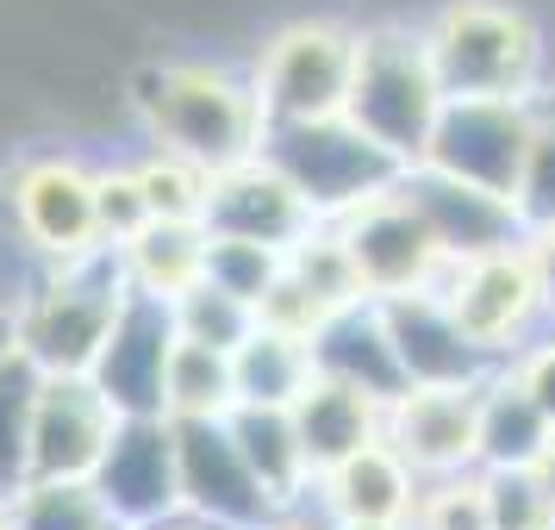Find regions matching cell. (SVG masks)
<instances>
[{"label":"cell","instance_id":"d6a6232c","mask_svg":"<svg viewBox=\"0 0 555 530\" xmlns=\"http://www.w3.org/2000/svg\"><path fill=\"white\" fill-rule=\"evenodd\" d=\"M281 262H287V250H275V244L206 231V281H212V287H225V294H237V300L256 306V294L281 275Z\"/></svg>","mask_w":555,"mask_h":530},{"label":"cell","instance_id":"f1b7e54d","mask_svg":"<svg viewBox=\"0 0 555 530\" xmlns=\"http://www.w3.org/2000/svg\"><path fill=\"white\" fill-rule=\"evenodd\" d=\"M131 176H138V194L151 206V219H201L206 212L212 169H201L194 156L169 151V144H144L131 156Z\"/></svg>","mask_w":555,"mask_h":530},{"label":"cell","instance_id":"7bdbcfd3","mask_svg":"<svg viewBox=\"0 0 555 530\" xmlns=\"http://www.w3.org/2000/svg\"><path fill=\"white\" fill-rule=\"evenodd\" d=\"M13 356H20V325H13V300L0 294V369H7Z\"/></svg>","mask_w":555,"mask_h":530},{"label":"cell","instance_id":"60d3db41","mask_svg":"<svg viewBox=\"0 0 555 530\" xmlns=\"http://www.w3.org/2000/svg\"><path fill=\"white\" fill-rule=\"evenodd\" d=\"M525 475L537 480V487L550 493V505H555V430H550V437H543V450H537V455H530V462H525Z\"/></svg>","mask_w":555,"mask_h":530},{"label":"cell","instance_id":"4fadbf2b","mask_svg":"<svg viewBox=\"0 0 555 530\" xmlns=\"http://www.w3.org/2000/svg\"><path fill=\"white\" fill-rule=\"evenodd\" d=\"M176 425V480H181V512H201L225 530L262 525L275 500L262 493L250 462L237 455L225 418H169Z\"/></svg>","mask_w":555,"mask_h":530},{"label":"cell","instance_id":"d6986e66","mask_svg":"<svg viewBox=\"0 0 555 530\" xmlns=\"http://www.w3.org/2000/svg\"><path fill=\"white\" fill-rule=\"evenodd\" d=\"M380 325H387V344L400 356L405 387H437V380H480L493 362L455 331L450 306L437 300V287H412V294H393V300H375Z\"/></svg>","mask_w":555,"mask_h":530},{"label":"cell","instance_id":"ee69618b","mask_svg":"<svg viewBox=\"0 0 555 530\" xmlns=\"http://www.w3.org/2000/svg\"><path fill=\"white\" fill-rule=\"evenodd\" d=\"M0 530H20V518H13V500L0 493Z\"/></svg>","mask_w":555,"mask_h":530},{"label":"cell","instance_id":"9c48e42d","mask_svg":"<svg viewBox=\"0 0 555 530\" xmlns=\"http://www.w3.org/2000/svg\"><path fill=\"white\" fill-rule=\"evenodd\" d=\"M331 225L344 231L369 300H393V294H412V287H437L443 269H450V256L430 237L425 212L405 201L400 176L387 181V188H375L369 201H356L350 212H337Z\"/></svg>","mask_w":555,"mask_h":530},{"label":"cell","instance_id":"d590c367","mask_svg":"<svg viewBox=\"0 0 555 530\" xmlns=\"http://www.w3.org/2000/svg\"><path fill=\"white\" fill-rule=\"evenodd\" d=\"M94 219H101V244H126L131 231L151 219V206L138 194V176L131 163H94Z\"/></svg>","mask_w":555,"mask_h":530},{"label":"cell","instance_id":"cb8c5ba5","mask_svg":"<svg viewBox=\"0 0 555 530\" xmlns=\"http://www.w3.org/2000/svg\"><path fill=\"white\" fill-rule=\"evenodd\" d=\"M550 430L555 425L512 380V369H487L480 375V468H525L530 455L543 450Z\"/></svg>","mask_w":555,"mask_h":530},{"label":"cell","instance_id":"3957f363","mask_svg":"<svg viewBox=\"0 0 555 530\" xmlns=\"http://www.w3.org/2000/svg\"><path fill=\"white\" fill-rule=\"evenodd\" d=\"M126 306V275L113 250H88L69 262H31V275L13 294L20 356L38 375H88L106 331Z\"/></svg>","mask_w":555,"mask_h":530},{"label":"cell","instance_id":"5bb4252c","mask_svg":"<svg viewBox=\"0 0 555 530\" xmlns=\"http://www.w3.org/2000/svg\"><path fill=\"white\" fill-rule=\"evenodd\" d=\"M94 487L101 500L113 505V518L126 530L151 525L163 512L181 505V480H176V425L163 412H126L113 425V443H106L101 468H94Z\"/></svg>","mask_w":555,"mask_h":530},{"label":"cell","instance_id":"277c9868","mask_svg":"<svg viewBox=\"0 0 555 530\" xmlns=\"http://www.w3.org/2000/svg\"><path fill=\"white\" fill-rule=\"evenodd\" d=\"M418 31L450 94H537L550 81V38L530 0H437Z\"/></svg>","mask_w":555,"mask_h":530},{"label":"cell","instance_id":"836d02e7","mask_svg":"<svg viewBox=\"0 0 555 530\" xmlns=\"http://www.w3.org/2000/svg\"><path fill=\"white\" fill-rule=\"evenodd\" d=\"M31 387L38 369L26 356H13L0 369V493H13L26 480V418H31Z\"/></svg>","mask_w":555,"mask_h":530},{"label":"cell","instance_id":"52a82bcc","mask_svg":"<svg viewBox=\"0 0 555 530\" xmlns=\"http://www.w3.org/2000/svg\"><path fill=\"white\" fill-rule=\"evenodd\" d=\"M262 156L300 188L306 206H312L319 219L350 212L356 201H369L375 188H387V181L405 169V163H393V156L380 151L375 138H362L344 113H325V119H281V126L262 131Z\"/></svg>","mask_w":555,"mask_h":530},{"label":"cell","instance_id":"484cf974","mask_svg":"<svg viewBox=\"0 0 555 530\" xmlns=\"http://www.w3.org/2000/svg\"><path fill=\"white\" fill-rule=\"evenodd\" d=\"M231 405H237L231 350L176 337L169 369H163V418H225Z\"/></svg>","mask_w":555,"mask_h":530},{"label":"cell","instance_id":"f546056e","mask_svg":"<svg viewBox=\"0 0 555 530\" xmlns=\"http://www.w3.org/2000/svg\"><path fill=\"white\" fill-rule=\"evenodd\" d=\"M512 206H518L525 231L555 225V81H543L530 94V144H525L518 188H512Z\"/></svg>","mask_w":555,"mask_h":530},{"label":"cell","instance_id":"9a60e30c","mask_svg":"<svg viewBox=\"0 0 555 530\" xmlns=\"http://www.w3.org/2000/svg\"><path fill=\"white\" fill-rule=\"evenodd\" d=\"M201 225L219 231V237H256V244H275V250H287L294 237H306V231L319 225V212L306 206V194L281 176L269 156L250 151L244 163L212 169Z\"/></svg>","mask_w":555,"mask_h":530},{"label":"cell","instance_id":"8fae6325","mask_svg":"<svg viewBox=\"0 0 555 530\" xmlns=\"http://www.w3.org/2000/svg\"><path fill=\"white\" fill-rule=\"evenodd\" d=\"M119 418L126 412L94 387V375H38L26 418V480H88Z\"/></svg>","mask_w":555,"mask_h":530},{"label":"cell","instance_id":"e575fe53","mask_svg":"<svg viewBox=\"0 0 555 530\" xmlns=\"http://www.w3.org/2000/svg\"><path fill=\"white\" fill-rule=\"evenodd\" d=\"M487 512H493V530H555L550 493L525 468H487Z\"/></svg>","mask_w":555,"mask_h":530},{"label":"cell","instance_id":"83f0119b","mask_svg":"<svg viewBox=\"0 0 555 530\" xmlns=\"http://www.w3.org/2000/svg\"><path fill=\"white\" fill-rule=\"evenodd\" d=\"M7 500L20 530H126L94 480H20Z\"/></svg>","mask_w":555,"mask_h":530},{"label":"cell","instance_id":"f6af8a7d","mask_svg":"<svg viewBox=\"0 0 555 530\" xmlns=\"http://www.w3.org/2000/svg\"><path fill=\"white\" fill-rule=\"evenodd\" d=\"M337 530H405V525H337Z\"/></svg>","mask_w":555,"mask_h":530},{"label":"cell","instance_id":"44dd1931","mask_svg":"<svg viewBox=\"0 0 555 530\" xmlns=\"http://www.w3.org/2000/svg\"><path fill=\"white\" fill-rule=\"evenodd\" d=\"M113 262L131 294L169 306L206 275V225L201 219H144L126 244H113Z\"/></svg>","mask_w":555,"mask_h":530},{"label":"cell","instance_id":"7402d4cb","mask_svg":"<svg viewBox=\"0 0 555 530\" xmlns=\"http://www.w3.org/2000/svg\"><path fill=\"white\" fill-rule=\"evenodd\" d=\"M312 362H319V375L356 380V387L375 393V400L405 393V369H400V356H393V344H387V325H380L375 300L331 312L325 331L312 337Z\"/></svg>","mask_w":555,"mask_h":530},{"label":"cell","instance_id":"30bf717a","mask_svg":"<svg viewBox=\"0 0 555 530\" xmlns=\"http://www.w3.org/2000/svg\"><path fill=\"white\" fill-rule=\"evenodd\" d=\"M525 144L530 94H450L418 163L475 181V188H493V194H512L518 169H525Z\"/></svg>","mask_w":555,"mask_h":530},{"label":"cell","instance_id":"603a6c76","mask_svg":"<svg viewBox=\"0 0 555 530\" xmlns=\"http://www.w3.org/2000/svg\"><path fill=\"white\" fill-rule=\"evenodd\" d=\"M225 430H231L237 455L250 462V475L262 480V493L275 505L312 493V462H306V450H300V430H294V412H287V405L237 400L225 412Z\"/></svg>","mask_w":555,"mask_h":530},{"label":"cell","instance_id":"f35d334b","mask_svg":"<svg viewBox=\"0 0 555 530\" xmlns=\"http://www.w3.org/2000/svg\"><path fill=\"white\" fill-rule=\"evenodd\" d=\"M525 256H530V275H537V294H543V319L555 325V225L525 231Z\"/></svg>","mask_w":555,"mask_h":530},{"label":"cell","instance_id":"ac0fdd59","mask_svg":"<svg viewBox=\"0 0 555 530\" xmlns=\"http://www.w3.org/2000/svg\"><path fill=\"white\" fill-rule=\"evenodd\" d=\"M418 487L425 480L412 475V462L387 437H369L362 450L337 455L331 468L312 475V505L331 525H405L418 505Z\"/></svg>","mask_w":555,"mask_h":530},{"label":"cell","instance_id":"b9f144b4","mask_svg":"<svg viewBox=\"0 0 555 530\" xmlns=\"http://www.w3.org/2000/svg\"><path fill=\"white\" fill-rule=\"evenodd\" d=\"M138 530H225V525H212V518H201V512H163V518H151V525H138Z\"/></svg>","mask_w":555,"mask_h":530},{"label":"cell","instance_id":"74e56055","mask_svg":"<svg viewBox=\"0 0 555 530\" xmlns=\"http://www.w3.org/2000/svg\"><path fill=\"white\" fill-rule=\"evenodd\" d=\"M500 369H512V380L525 387L530 400H537V412L555 425V325H543L525 350L512 356V362H500Z\"/></svg>","mask_w":555,"mask_h":530},{"label":"cell","instance_id":"ba28073f","mask_svg":"<svg viewBox=\"0 0 555 530\" xmlns=\"http://www.w3.org/2000/svg\"><path fill=\"white\" fill-rule=\"evenodd\" d=\"M437 300L450 306L455 331H462L493 369L512 362L537 331L550 325V319H543L537 275H530L525 237H518V244H500V250H480V256L450 262L443 281H437Z\"/></svg>","mask_w":555,"mask_h":530},{"label":"cell","instance_id":"7a4b0ae2","mask_svg":"<svg viewBox=\"0 0 555 530\" xmlns=\"http://www.w3.org/2000/svg\"><path fill=\"white\" fill-rule=\"evenodd\" d=\"M450 88L430 63L418 20H369L356 26V63L344 88V119L375 138L393 163H418Z\"/></svg>","mask_w":555,"mask_h":530},{"label":"cell","instance_id":"5b68a950","mask_svg":"<svg viewBox=\"0 0 555 530\" xmlns=\"http://www.w3.org/2000/svg\"><path fill=\"white\" fill-rule=\"evenodd\" d=\"M0 225L26 262H69L106 250L94 219V163L63 144L0 156Z\"/></svg>","mask_w":555,"mask_h":530},{"label":"cell","instance_id":"1f68e13d","mask_svg":"<svg viewBox=\"0 0 555 530\" xmlns=\"http://www.w3.org/2000/svg\"><path fill=\"white\" fill-rule=\"evenodd\" d=\"M405 530H493L487 512V468H455V475H430L418 487V505Z\"/></svg>","mask_w":555,"mask_h":530},{"label":"cell","instance_id":"6da1fadb","mask_svg":"<svg viewBox=\"0 0 555 530\" xmlns=\"http://www.w3.org/2000/svg\"><path fill=\"white\" fill-rule=\"evenodd\" d=\"M126 106L151 144L194 156L201 169L244 163L250 151H262V131H269L250 69L201 51H169L131 63Z\"/></svg>","mask_w":555,"mask_h":530},{"label":"cell","instance_id":"4dcf8cb0","mask_svg":"<svg viewBox=\"0 0 555 530\" xmlns=\"http://www.w3.org/2000/svg\"><path fill=\"white\" fill-rule=\"evenodd\" d=\"M169 319H176V337H188V344H212V350H237L244 337H250L256 312L250 300H237V294H225V287H212V281H194L188 294H176L169 300Z\"/></svg>","mask_w":555,"mask_h":530},{"label":"cell","instance_id":"7c38bea8","mask_svg":"<svg viewBox=\"0 0 555 530\" xmlns=\"http://www.w3.org/2000/svg\"><path fill=\"white\" fill-rule=\"evenodd\" d=\"M380 437L412 462L418 480L480 468V380H437L393 393Z\"/></svg>","mask_w":555,"mask_h":530},{"label":"cell","instance_id":"2e32d148","mask_svg":"<svg viewBox=\"0 0 555 530\" xmlns=\"http://www.w3.org/2000/svg\"><path fill=\"white\" fill-rule=\"evenodd\" d=\"M400 188H405V201L425 212L430 237L443 244L450 262L525 237V219H518L512 194H493V188H475V181H462V176H443V169H430V163H405Z\"/></svg>","mask_w":555,"mask_h":530},{"label":"cell","instance_id":"ffe728a7","mask_svg":"<svg viewBox=\"0 0 555 530\" xmlns=\"http://www.w3.org/2000/svg\"><path fill=\"white\" fill-rule=\"evenodd\" d=\"M294 430H300V450L312 462V475L331 468L337 455L362 450L369 437H380V418H387V400L362 393L356 380H337V375H312L294 393Z\"/></svg>","mask_w":555,"mask_h":530},{"label":"cell","instance_id":"d4e9b609","mask_svg":"<svg viewBox=\"0 0 555 530\" xmlns=\"http://www.w3.org/2000/svg\"><path fill=\"white\" fill-rule=\"evenodd\" d=\"M312 375H319L312 344H300V337H281V331L250 325V337L231 350V380H237V400L294 405V393H300Z\"/></svg>","mask_w":555,"mask_h":530},{"label":"cell","instance_id":"8d00e7d4","mask_svg":"<svg viewBox=\"0 0 555 530\" xmlns=\"http://www.w3.org/2000/svg\"><path fill=\"white\" fill-rule=\"evenodd\" d=\"M256 325L262 331H281V337H300V344H312V337H319V331H325V306L312 300V294H306L300 281L287 275V262H281V275L269 281V287H262V294H256Z\"/></svg>","mask_w":555,"mask_h":530},{"label":"cell","instance_id":"e0dca14e","mask_svg":"<svg viewBox=\"0 0 555 530\" xmlns=\"http://www.w3.org/2000/svg\"><path fill=\"white\" fill-rule=\"evenodd\" d=\"M169 350H176V319L163 300H144L126 287V306L106 331L101 356H94V387L119 412H163V369H169Z\"/></svg>","mask_w":555,"mask_h":530},{"label":"cell","instance_id":"4316f807","mask_svg":"<svg viewBox=\"0 0 555 530\" xmlns=\"http://www.w3.org/2000/svg\"><path fill=\"white\" fill-rule=\"evenodd\" d=\"M287 275L300 281V287L325 306V312H344V306L369 300V287H362V275H356L350 244H344V231L331 225V219H319L306 237H294V244H287Z\"/></svg>","mask_w":555,"mask_h":530},{"label":"cell","instance_id":"ab89813d","mask_svg":"<svg viewBox=\"0 0 555 530\" xmlns=\"http://www.w3.org/2000/svg\"><path fill=\"white\" fill-rule=\"evenodd\" d=\"M250 530H337V525H331L325 512L312 505V493H306V500H287V505H275V512H269L262 525H250Z\"/></svg>","mask_w":555,"mask_h":530},{"label":"cell","instance_id":"8992f818","mask_svg":"<svg viewBox=\"0 0 555 530\" xmlns=\"http://www.w3.org/2000/svg\"><path fill=\"white\" fill-rule=\"evenodd\" d=\"M356 63V20L344 13H294L281 26L262 31V44L250 51V81L262 119H325L344 113V88H350Z\"/></svg>","mask_w":555,"mask_h":530}]
</instances>
